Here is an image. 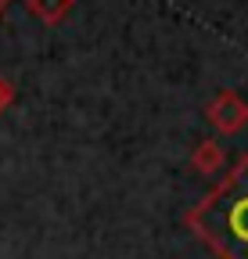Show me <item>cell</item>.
<instances>
[{
	"mask_svg": "<svg viewBox=\"0 0 248 259\" xmlns=\"http://www.w3.org/2000/svg\"><path fill=\"white\" fill-rule=\"evenodd\" d=\"M187 223L223 259H248V158L187 216Z\"/></svg>",
	"mask_w": 248,
	"mask_h": 259,
	"instance_id": "cell-1",
	"label": "cell"
}]
</instances>
